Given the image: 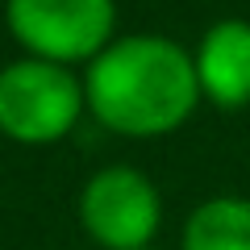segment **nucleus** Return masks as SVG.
Returning a JSON list of instances; mask_svg holds the SVG:
<instances>
[{
    "label": "nucleus",
    "mask_w": 250,
    "mask_h": 250,
    "mask_svg": "<svg viewBox=\"0 0 250 250\" xmlns=\"http://www.w3.org/2000/svg\"><path fill=\"white\" fill-rule=\"evenodd\" d=\"M200 104L192 54L163 34L113 38L83 75V108L125 138H163Z\"/></svg>",
    "instance_id": "1"
},
{
    "label": "nucleus",
    "mask_w": 250,
    "mask_h": 250,
    "mask_svg": "<svg viewBox=\"0 0 250 250\" xmlns=\"http://www.w3.org/2000/svg\"><path fill=\"white\" fill-rule=\"evenodd\" d=\"M83 113V80L71 67L42 59H17L0 71V134L25 146L59 142Z\"/></svg>",
    "instance_id": "2"
},
{
    "label": "nucleus",
    "mask_w": 250,
    "mask_h": 250,
    "mask_svg": "<svg viewBox=\"0 0 250 250\" xmlns=\"http://www.w3.org/2000/svg\"><path fill=\"white\" fill-rule=\"evenodd\" d=\"M9 29L29 59L42 62H92L117 29L113 0H9L4 4Z\"/></svg>",
    "instance_id": "3"
},
{
    "label": "nucleus",
    "mask_w": 250,
    "mask_h": 250,
    "mask_svg": "<svg viewBox=\"0 0 250 250\" xmlns=\"http://www.w3.org/2000/svg\"><path fill=\"white\" fill-rule=\"evenodd\" d=\"M163 221V200L150 175L129 163H113L88 175L80 192V225L104 250H150Z\"/></svg>",
    "instance_id": "4"
},
{
    "label": "nucleus",
    "mask_w": 250,
    "mask_h": 250,
    "mask_svg": "<svg viewBox=\"0 0 250 250\" xmlns=\"http://www.w3.org/2000/svg\"><path fill=\"white\" fill-rule=\"evenodd\" d=\"M200 100L217 108L250 104V21L225 17L205 29L200 46L192 50Z\"/></svg>",
    "instance_id": "5"
},
{
    "label": "nucleus",
    "mask_w": 250,
    "mask_h": 250,
    "mask_svg": "<svg viewBox=\"0 0 250 250\" xmlns=\"http://www.w3.org/2000/svg\"><path fill=\"white\" fill-rule=\"evenodd\" d=\"M184 250H250V200L213 196L196 205L184 225Z\"/></svg>",
    "instance_id": "6"
}]
</instances>
